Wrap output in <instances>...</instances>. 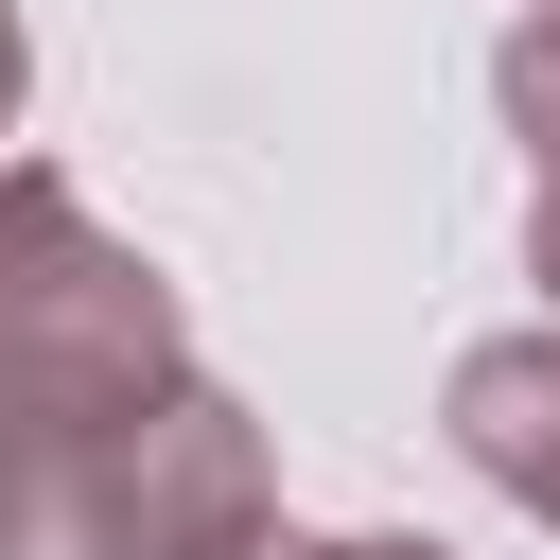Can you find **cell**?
<instances>
[{
  "label": "cell",
  "mask_w": 560,
  "mask_h": 560,
  "mask_svg": "<svg viewBox=\"0 0 560 560\" xmlns=\"http://www.w3.org/2000/svg\"><path fill=\"white\" fill-rule=\"evenodd\" d=\"M158 385H192L175 280L52 158H0V420H122Z\"/></svg>",
  "instance_id": "cell-1"
},
{
  "label": "cell",
  "mask_w": 560,
  "mask_h": 560,
  "mask_svg": "<svg viewBox=\"0 0 560 560\" xmlns=\"http://www.w3.org/2000/svg\"><path fill=\"white\" fill-rule=\"evenodd\" d=\"M88 525H105V560H245V542H280V455L192 368V385L88 420Z\"/></svg>",
  "instance_id": "cell-2"
},
{
  "label": "cell",
  "mask_w": 560,
  "mask_h": 560,
  "mask_svg": "<svg viewBox=\"0 0 560 560\" xmlns=\"http://www.w3.org/2000/svg\"><path fill=\"white\" fill-rule=\"evenodd\" d=\"M438 438H455L525 525H560V332H472L455 385H438Z\"/></svg>",
  "instance_id": "cell-3"
},
{
  "label": "cell",
  "mask_w": 560,
  "mask_h": 560,
  "mask_svg": "<svg viewBox=\"0 0 560 560\" xmlns=\"http://www.w3.org/2000/svg\"><path fill=\"white\" fill-rule=\"evenodd\" d=\"M0 560H105V525H88V420H0Z\"/></svg>",
  "instance_id": "cell-4"
},
{
  "label": "cell",
  "mask_w": 560,
  "mask_h": 560,
  "mask_svg": "<svg viewBox=\"0 0 560 560\" xmlns=\"http://www.w3.org/2000/svg\"><path fill=\"white\" fill-rule=\"evenodd\" d=\"M490 105H508V140L560 175V0H525V18H508V52H490Z\"/></svg>",
  "instance_id": "cell-5"
},
{
  "label": "cell",
  "mask_w": 560,
  "mask_h": 560,
  "mask_svg": "<svg viewBox=\"0 0 560 560\" xmlns=\"http://www.w3.org/2000/svg\"><path fill=\"white\" fill-rule=\"evenodd\" d=\"M245 560H455V542H402V525H350V542H315V525H280V542H245Z\"/></svg>",
  "instance_id": "cell-6"
},
{
  "label": "cell",
  "mask_w": 560,
  "mask_h": 560,
  "mask_svg": "<svg viewBox=\"0 0 560 560\" xmlns=\"http://www.w3.org/2000/svg\"><path fill=\"white\" fill-rule=\"evenodd\" d=\"M525 280H542V332H560V175L525 192Z\"/></svg>",
  "instance_id": "cell-7"
},
{
  "label": "cell",
  "mask_w": 560,
  "mask_h": 560,
  "mask_svg": "<svg viewBox=\"0 0 560 560\" xmlns=\"http://www.w3.org/2000/svg\"><path fill=\"white\" fill-rule=\"evenodd\" d=\"M18 105H35V35H18V0H0V140H18Z\"/></svg>",
  "instance_id": "cell-8"
}]
</instances>
